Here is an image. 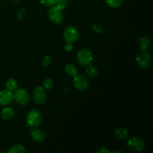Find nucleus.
I'll use <instances>...</instances> for the list:
<instances>
[{
	"mask_svg": "<svg viewBox=\"0 0 153 153\" xmlns=\"http://www.w3.org/2000/svg\"><path fill=\"white\" fill-rule=\"evenodd\" d=\"M73 43L67 42V43H66L65 46H64V50H65L66 52H71V51L73 50Z\"/></svg>",
	"mask_w": 153,
	"mask_h": 153,
	"instance_id": "26",
	"label": "nucleus"
},
{
	"mask_svg": "<svg viewBox=\"0 0 153 153\" xmlns=\"http://www.w3.org/2000/svg\"><path fill=\"white\" fill-rule=\"evenodd\" d=\"M31 139L36 143H43L46 139V134L42 130L37 128H33L30 132Z\"/></svg>",
	"mask_w": 153,
	"mask_h": 153,
	"instance_id": "11",
	"label": "nucleus"
},
{
	"mask_svg": "<svg viewBox=\"0 0 153 153\" xmlns=\"http://www.w3.org/2000/svg\"><path fill=\"white\" fill-rule=\"evenodd\" d=\"M64 37L68 43H74L79 37V31L74 25H68L64 31Z\"/></svg>",
	"mask_w": 153,
	"mask_h": 153,
	"instance_id": "5",
	"label": "nucleus"
},
{
	"mask_svg": "<svg viewBox=\"0 0 153 153\" xmlns=\"http://www.w3.org/2000/svg\"><path fill=\"white\" fill-rule=\"evenodd\" d=\"M146 143L144 140L139 137H132L127 141V146L130 150L135 152H141L144 149Z\"/></svg>",
	"mask_w": 153,
	"mask_h": 153,
	"instance_id": "4",
	"label": "nucleus"
},
{
	"mask_svg": "<svg viewBox=\"0 0 153 153\" xmlns=\"http://www.w3.org/2000/svg\"><path fill=\"white\" fill-rule=\"evenodd\" d=\"M46 90L43 87H37L33 92V99L34 102L39 105L44 104L47 99Z\"/></svg>",
	"mask_w": 153,
	"mask_h": 153,
	"instance_id": "8",
	"label": "nucleus"
},
{
	"mask_svg": "<svg viewBox=\"0 0 153 153\" xmlns=\"http://www.w3.org/2000/svg\"><path fill=\"white\" fill-rule=\"evenodd\" d=\"M93 58H94V56H93L92 52L87 48L79 49L77 53V61L81 65L86 66L91 64Z\"/></svg>",
	"mask_w": 153,
	"mask_h": 153,
	"instance_id": "3",
	"label": "nucleus"
},
{
	"mask_svg": "<svg viewBox=\"0 0 153 153\" xmlns=\"http://www.w3.org/2000/svg\"><path fill=\"white\" fill-rule=\"evenodd\" d=\"M13 100L22 105H25L30 100L29 94L26 90L23 88H16L13 93Z\"/></svg>",
	"mask_w": 153,
	"mask_h": 153,
	"instance_id": "6",
	"label": "nucleus"
},
{
	"mask_svg": "<svg viewBox=\"0 0 153 153\" xmlns=\"http://www.w3.org/2000/svg\"><path fill=\"white\" fill-rule=\"evenodd\" d=\"M13 100L12 91L7 89L0 91V106H4L11 103Z\"/></svg>",
	"mask_w": 153,
	"mask_h": 153,
	"instance_id": "10",
	"label": "nucleus"
},
{
	"mask_svg": "<svg viewBox=\"0 0 153 153\" xmlns=\"http://www.w3.org/2000/svg\"><path fill=\"white\" fill-rule=\"evenodd\" d=\"M68 0H57L56 3H55V6L62 10L67 8V7H68Z\"/></svg>",
	"mask_w": 153,
	"mask_h": 153,
	"instance_id": "20",
	"label": "nucleus"
},
{
	"mask_svg": "<svg viewBox=\"0 0 153 153\" xmlns=\"http://www.w3.org/2000/svg\"><path fill=\"white\" fill-rule=\"evenodd\" d=\"M136 61H137V64H138V66L140 68L146 69L150 64L151 56L148 53L147 51H146V52L142 51L141 52H140L137 55V58H136Z\"/></svg>",
	"mask_w": 153,
	"mask_h": 153,
	"instance_id": "9",
	"label": "nucleus"
},
{
	"mask_svg": "<svg viewBox=\"0 0 153 153\" xmlns=\"http://www.w3.org/2000/svg\"><path fill=\"white\" fill-rule=\"evenodd\" d=\"M117 152H120V153H122L123 152H122V151H119V150H117V151H114V153H117Z\"/></svg>",
	"mask_w": 153,
	"mask_h": 153,
	"instance_id": "28",
	"label": "nucleus"
},
{
	"mask_svg": "<svg viewBox=\"0 0 153 153\" xmlns=\"http://www.w3.org/2000/svg\"><path fill=\"white\" fill-rule=\"evenodd\" d=\"M43 121L42 114L37 109H33L30 111L27 114L26 125L31 128H37L41 124Z\"/></svg>",
	"mask_w": 153,
	"mask_h": 153,
	"instance_id": "1",
	"label": "nucleus"
},
{
	"mask_svg": "<svg viewBox=\"0 0 153 153\" xmlns=\"http://www.w3.org/2000/svg\"><path fill=\"white\" fill-rule=\"evenodd\" d=\"M138 46L139 49L143 52H146L149 49L150 46V40L149 37H142L139 39L138 40Z\"/></svg>",
	"mask_w": 153,
	"mask_h": 153,
	"instance_id": "13",
	"label": "nucleus"
},
{
	"mask_svg": "<svg viewBox=\"0 0 153 153\" xmlns=\"http://www.w3.org/2000/svg\"><path fill=\"white\" fill-rule=\"evenodd\" d=\"M85 73H86L87 76L88 77L94 78L98 74V70H97V67H95L93 64H88L86 65V69H85Z\"/></svg>",
	"mask_w": 153,
	"mask_h": 153,
	"instance_id": "15",
	"label": "nucleus"
},
{
	"mask_svg": "<svg viewBox=\"0 0 153 153\" xmlns=\"http://www.w3.org/2000/svg\"><path fill=\"white\" fill-rule=\"evenodd\" d=\"M105 1L108 6L114 8H117V7H120L123 4L124 0H105Z\"/></svg>",
	"mask_w": 153,
	"mask_h": 153,
	"instance_id": "19",
	"label": "nucleus"
},
{
	"mask_svg": "<svg viewBox=\"0 0 153 153\" xmlns=\"http://www.w3.org/2000/svg\"><path fill=\"white\" fill-rule=\"evenodd\" d=\"M6 89L9 90L10 91H14L18 88V83L16 79L13 78H10L6 82Z\"/></svg>",
	"mask_w": 153,
	"mask_h": 153,
	"instance_id": "18",
	"label": "nucleus"
},
{
	"mask_svg": "<svg viewBox=\"0 0 153 153\" xmlns=\"http://www.w3.org/2000/svg\"><path fill=\"white\" fill-rule=\"evenodd\" d=\"M1 116L2 117V119L8 120H10L14 117L15 112L13 111V109L11 108L5 107L1 111Z\"/></svg>",
	"mask_w": 153,
	"mask_h": 153,
	"instance_id": "12",
	"label": "nucleus"
},
{
	"mask_svg": "<svg viewBox=\"0 0 153 153\" xmlns=\"http://www.w3.org/2000/svg\"><path fill=\"white\" fill-rule=\"evenodd\" d=\"M25 14H26V10L25 9H21L16 13V16H17L18 19H22L24 17H25Z\"/></svg>",
	"mask_w": 153,
	"mask_h": 153,
	"instance_id": "25",
	"label": "nucleus"
},
{
	"mask_svg": "<svg viewBox=\"0 0 153 153\" xmlns=\"http://www.w3.org/2000/svg\"><path fill=\"white\" fill-rule=\"evenodd\" d=\"M57 0H40V3L44 6L47 7H52V6L55 5Z\"/></svg>",
	"mask_w": 153,
	"mask_h": 153,
	"instance_id": "23",
	"label": "nucleus"
},
{
	"mask_svg": "<svg viewBox=\"0 0 153 153\" xmlns=\"http://www.w3.org/2000/svg\"><path fill=\"white\" fill-rule=\"evenodd\" d=\"M52 63V58L49 55H45L42 60V65L43 67H47Z\"/></svg>",
	"mask_w": 153,
	"mask_h": 153,
	"instance_id": "22",
	"label": "nucleus"
},
{
	"mask_svg": "<svg viewBox=\"0 0 153 153\" xmlns=\"http://www.w3.org/2000/svg\"><path fill=\"white\" fill-rule=\"evenodd\" d=\"M92 28L94 30V31H95L96 33H97V34H101L103 31L102 27L100 25H99V24H93Z\"/></svg>",
	"mask_w": 153,
	"mask_h": 153,
	"instance_id": "24",
	"label": "nucleus"
},
{
	"mask_svg": "<svg viewBox=\"0 0 153 153\" xmlns=\"http://www.w3.org/2000/svg\"><path fill=\"white\" fill-rule=\"evenodd\" d=\"M48 17L49 19L55 25H60L63 22L64 19V13L62 10L58 8L55 5L52 6L48 11Z\"/></svg>",
	"mask_w": 153,
	"mask_h": 153,
	"instance_id": "2",
	"label": "nucleus"
},
{
	"mask_svg": "<svg viewBox=\"0 0 153 153\" xmlns=\"http://www.w3.org/2000/svg\"><path fill=\"white\" fill-rule=\"evenodd\" d=\"M114 135L116 136V137H117L118 139L121 140H126L128 139V132L126 128H117L115 129L114 131Z\"/></svg>",
	"mask_w": 153,
	"mask_h": 153,
	"instance_id": "14",
	"label": "nucleus"
},
{
	"mask_svg": "<svg viewBox=\"0 0 153 153\" xmlns=\"http://www.w3.org/2000/svg\"><path fill=\"white\" fill-rule=\"evenodd\" d=\"M69 1H73V0H68Z\"/></svg>",
	"mask_w": 153,
	"mask_h": 153,
	"instance_id": "30",
	"label": "nucleus"
},
{
	"mask_svg": "<svg viewBox=\"0 0 153 153\" xmlns=\"http://www.w3.org/2000/svg\"><path fill=\"white\" fill-rule=\"evenodd\" d=\"M73 85L79 91H85L89 88V82L88 79L83 75L76 74L73 76Z\"/></svg>",
	"mask_w": 153,
	"mask_h": 153,
	"instance_id": "7",
	"label": "nucleus"
},
{
	"mask_svg": "<svg viewBox=\"0 0 153 153\" xmlns=\"http://www.w3.org/2000/svg\"><path fill=\"white\" fill-rule=\"evenodd\" d=\"M110 150L107 149L105 147H102L97 151V153H110Z\"/></svg>",
	"mask_w": 153,
	"mask_h": 153,
	"instance_id": "27",
	"label": "nucleus"
},
{
	"mask_svg": "<svg viewBox=\"0 0 153 153\" xmlns=\"http://www.w3.org/2000/svg\"><path fill=\"white\" fill-rule=\"evenodd\" d=\"M13 1H22V0H13Z\"/></svg>",
	"mask_w": 153,
	"mask_h": 153,
	"instance_id": "29",
	"label": "nucleus"
},
{
	"mask_svg": "<svg viewBox=\"0 0 153 153\" xmlns=\"http://www.w3.org/2000/svg\"><path fill=\"white\" fill-rule=\"evenodd\" d=\"M53 86V81L51 79H46L43 82V88L46 90H49Z\"/></svg>",
	"mask_w": 153,
	"mask_h": 153,
	"instance_id": "21",
	"label": "nucleus"
},
{
	"mask_svg": "<svg viewBox=\"0 0 153 153\" xmlns=\"http://www.w3.org/2000/svg\"><path fill=\"white\" fill-rule=\"evenodd\" d=\"M64 70H65L66 73L68 74L69 76H75L76 74H78V70L76 66L73 64H67L64 67Z\"/></svg>",
	"mask_w": 153,
	"mask_h": 153,
	"instance_id": "16",
	"label": "nucleus"
},
{
	"mask_svg": "<svg viewBox=\"0 0 153 153\" xmlns=\"http://www.w3.org/2000/svg\"><path fill=\"white\" fill-rule=\"evenodd\" d=\"M8 153H25L26 152V149L25 146L22 144H16L13 145L10 147V149L7 151Z\"/></svg>",
	"mask_w": 153,
	"mask_h": 153,
	"instance_id": "17",
	"label": "nucleus"
}]
</instances>
